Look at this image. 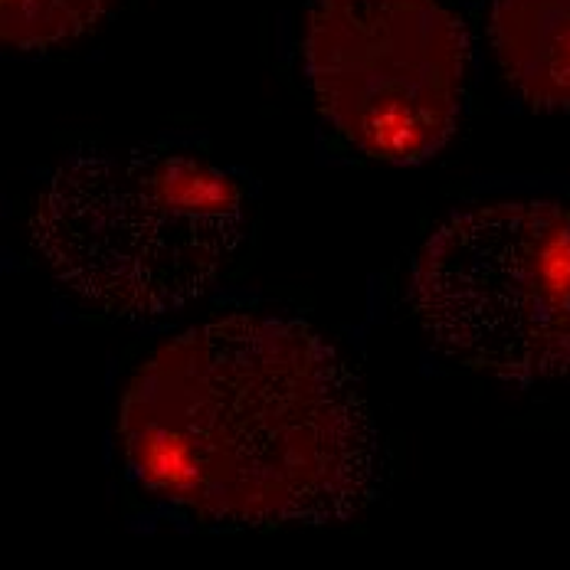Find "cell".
I'll use <instances>...</instances> for the list:
<instances>
[{"label": "cell", "mask_w": 570, "mask_h": 570, "mask_svg": "<svg viewBox=\"0 0 570 570\" xmlns=\"http://www.w3.org/2000/svg\"><path fill=\"white\" fill-rule=\"evenodd\" d=\"M118 433L145 492L224 528L342 521L381 479L357 377L283 315L236 312L158 347L121 397Z\"/></svg>", "instance_id": "6da1fadb"}, {"label": "cell", "mask_w": 570, "mask_h": 570, "mask_svg": "<svg viewBox=\"0 0 570 570\" xmlns=\"http://www.w3.org/2000/svg\"><path fill=\"white\" fill-rule=\"evenodd\" d=\"M243 236V187L171 148L76 151L30 214V246L53 283L112 322H155L200 302Z\"/></svg>", "instance_id": "7a4b0ae2"}, {"label": "cell", "mask_w": 570, "mask_h": 570, "mask_svg": "<svg viewBox=\"0 0 570 570\" xmlns=\"http://www.w3.org/2000/svg\"><path fill=\"white\" fill-rule=\"evenodd\" d=\"M430 344L469 371L541 384L570 377V210L499 200L446 217L410 269Z\"/></svg>", "instance_id": "3957f363"}, {"label": "cell", "mask_w": 570, "mask_h": 570, "mask_svg": "<svg viewBox=\"0 0 570 570\" xmlns=\"http://www.w3.org/2000/svg\"><path fill=\"white\" fill-rule=\"evenodd\" d=\"M469 40L440 0H315L305 72L322 115L357 151L420 165L462 112Z\"/></svg>", "instance_id": "277c9868"}, {"label": "cell", "mask_w": 570, "mask_h": 570, "mask_svg": "<svg viewBox=\"0 0 570 570\" xmlns=\"http://www.w3.org/2000/svg\"><path fill=\"white\" fill-rule=\"evenodd\" d=\"M492 47L531 106L570 112V0H495Z\"/></svg>", "instance_id": "5b68a950"}, {"label": "cell", "mask_w": 570, "mask_h": 570, "mask_svg": "<svg viewBox=\"0 0 570 570\" xmlns=\"http://www.w3.org/2000/svg\"><path fill=\"white\" fill-rule=\"evenodd\" d=\"M118 0H0V37L13 50H50L96 30Z\"/></svg>", "instance_id": "8992f818"}]
</instances>
